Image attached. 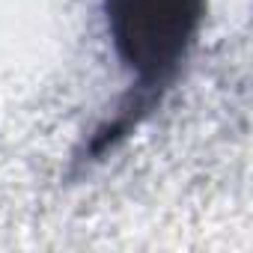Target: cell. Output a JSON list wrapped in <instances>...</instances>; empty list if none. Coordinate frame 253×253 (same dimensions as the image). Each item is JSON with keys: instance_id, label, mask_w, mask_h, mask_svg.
<instances>
[{"instance_id": "1", "label": "cell", "mask_w": 253, "mask_h": 253, "mask_svg": "<svg viewBox=\"0 0 253 253\" xmlns=\"http://www.w3.org/2000/svg\"><path fill=\"white\" fill-rule=\"evenodd\" d=\"M119 63L137 81V101L116 131L134 125V110H146L176 78L206 12V0H101Z\"/></svg>"}]
</instances>
